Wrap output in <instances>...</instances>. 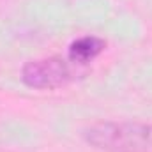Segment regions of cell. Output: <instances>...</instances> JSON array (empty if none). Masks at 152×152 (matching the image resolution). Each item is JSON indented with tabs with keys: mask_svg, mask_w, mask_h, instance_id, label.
Returning <instances> with one entry per match:
<instances>
[{
	"mask_svg": "<svg viewBox=\"0 0 152 152\" xmlns=\"http://www.w3.org/2000/svg\"><path fill=\"white\" fill-rule=\"evenodd\" d=\"M81 136L101 152H152V122L103 120L87 126Z\"/></svg>",
	"mask_w": 152,
	"mask_h": 152,
	"instance_id": "1",
	"label": "cell"
},
{
	"mask_svg": "<svg viewBox=\"0 0 152 152\" xmlns=\"http://www.w3.org/2000/svg\"><path fill=\"white\" fill-rule=\"evenodd\" d=\"M73 64L62 57H44L28 60L23 67L20 78L25 87L34 90H55L69 85L75 80Z\"/></svg>",
	"mask_w": 152,
	"mask_h": 152,
	"instance_id": "2",
	"label": "cell"
},
{
	"mask_svg": "<svg viewBox=\"0 0 152 152\" xmlns=\"http://www.w3.org/2000/svg\"><path fill=\"white\" fill-rule=\"evenodd\" d=\"M106 50V41L99 36H81L69 44L67 60L73 66H88Z\"/></svg>",
	"mask_w": 152,
	"mask_h": 152,
	"instance_id": "3",
	"label": "cell"
}]
</instances>
